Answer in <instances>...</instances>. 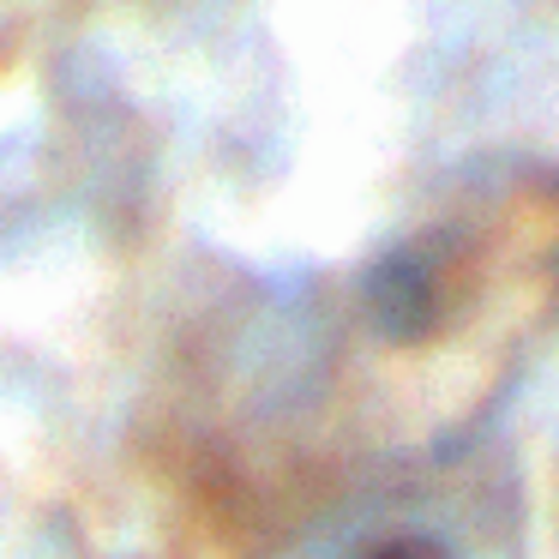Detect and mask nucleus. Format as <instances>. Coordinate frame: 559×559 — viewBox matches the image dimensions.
Returning <instances> with one entry per match:
<instances>
[{
    "label": "nucleus",
    "mask_w": 559,
    "mask_h": 559,
    "mask_svg": "<svg viewBox=\"0 0 559 559\" xmlns=\"http://www.w3.org/2000/svg\"><path fill=\"white\" fill-rule=\"evenodd\" d=\"M367 559H433L427 547H385V554H367Z\"/></svg>",
    "instance_id": "obj_1"
}]
</instances>
